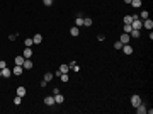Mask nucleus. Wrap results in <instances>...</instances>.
I'll use <instances>...</instances> for the list:
<instances>
[{"label":"nucleus","instance_id":"f257e3e1","mask_svg":"<svg viewBox=\"0 0 153 114\" xmlns=\"http://www.w3.org/2000/svg\"><path fill=\"white\" fill-rule=\"evenodd\" d=\"M131 27H133V29H141V27H143V20H141L140 17L133 19V22H131Z\"/></svg>","mask_w":153,"mask_h":114},{"label":"nucleus","instance_id":"f03ea898","mask_svg":"<svg viewBox=\"0 0 153 114\" xmlns=\"http://www.w3.org/2000/svg\"><path fill=\"white\" fill-rule=\"evenodd\" d=\"M140 104H141V97H140V95H136V94L131 95V106L136 107V106H140Z\"/></svg>","mask_w":153,"mask_h":114},{"label":"nucleus","instance_id":"7ed1b4c3","mask_svg":"<svg viewBox=\"0 0 153 114\" xmlns=\"http://www.w3.org/2000/svg\"><path fill=\"white\" fill-rule=\"evenodd\" d=\"M143 27L150 29V31H151V29H153V20L150 19V17H148V19H145V20H143Z\"/></svg>","mask_w":153,"mask_h":114},{"label":"nucleus","instance_id":"20e7f679","mask_svg":"<svg viewBox=\"0 0 153 114\" xmlns=\"http://www.w3.org/2000/svg\"><path fill=\"white\" fill-rule=\"evenodd\" d=\"M16 94L19 95V97H24V95L27 94V90H26V87H22V85H20V87H17V92H16Z\"/></svg>","mask_w":153,"mask_h":114},{"label":"nucleus","instance_id":"39448f33","mask_svg":"<svg viewBox=\"0 0 153 114\" xmlns=\"http://www.w3.org/2000/svg\"><path fill=\"white\" fill-rule=\"evenodd\" d=\"M129 41H131V37H129V34L123 33V34H121V43H123V44H129Z\"/></svg>","mask_w":153,"mask_h":114},{"label":"nucleus","instance_id":"423d86ee","mask_svg":"<svg viewBox=\"0 0 153 114\" xmlns=\"http://www.w3.org/2000/svg\"><path fill=\"white\" fill-rule=\"evenodd\" d=\"M10 75H12V70H9L7 66L2 68V77H4V78H10Z\"/></svg>","mask_w":153,"mask_h":114},{"label":"nucleus","instance_id":"0eeeda50","mask_svg":"<svg viewBox=\"0 0 153 114\" xmlns=\"http://www.w3.org/2000/svg\"><path fill=\"white\" fill-rule=\"evenodd\" d=\"M123 53H124V55H131V53H133V48H131V46H129V44H123Z\"/></svg>","mask_w":153,"mask_h":114},{"label":"nucleus","instance_id":"6e6552de","mask_svg":"<svg viewBox=\"0 0 153 114\" xmlns=\"http://www.w3.org/2000/svg\"><path fill=\"white\" fill-rule=\"evenodd\" d=\"M22 68H26V70H31V68H32V61L29 60V58H26V60H24V63H22Z\"/></svg>","mask_w":153,"mask_h":114},{"label":"nucleus","instance_id":"1a4fd4ad","mask_svg":"<svg viewBox=\"0 0 153 114\" xmlns=\"http://www.w3.org/2000/svg\"><path fill=\"white\" fill-rule=\"evenodd\" d=\"M44 104L46 106H53V104H55V95H48V97L44 99Z\"/></svg>","mask_w":153,"mask_h":114},{"label":"nucleus","instance_id":"9d476101","mask_svg":"<svg viewBox=\"0 0 153 114\" xmlns=\"http://www.w3.org/2000/svg\"><path fill=\"white\" fill-rule=\"evenodd\" d=\"M75 24H76V27H82V26H83V17H82V14H80V16H76Z\"/></svg>","mask_w":153,"mask_h":114},{"label":"nucleus","instance_id":"9b49d317","mask_svg":"<svg viewBox=\"0 0 153 114\" xmlns=\"http://www.w3.org/2000/svg\"><path fill=\"white\" fill-rule=\"evenodd\" d=\"M129 37H134V39H138V37H140V29H131Z\"/></svg>","mask_w":153,"mask_h":114},{"label":"nucleus","instance_id":"f8f14e48","mask_svg":"<svg viewBox=\"0 0 153 114\" xmlns=\"http://www.w3.org/2000/svg\"><path fill=\"white\" fill-rule=\"evenodd\" d=\"M32 55H34V53H32V49H31V48H26L24 53H22V56H24V58H31Z\"/></svg>","mask_w":153,"mask_h":114},{"label":"nucleus","instance_id":"ddd939ff","mask_svg":"<svg viewBox=\"0 0 153 114\" xmlns=\"http://www.w3.org/2000/svg\"><path fill=\"white\" fill-rule=\"evenodd\" d=\"M41 41H43V36H41V34H36V36L32 37V43H34V44H41Z\"/></svg>","mask_w":153,"mask_h":114},{"label":"nucleus","instance_id":"4468645a","mask_svg":"<svg viewBox=\"0 0 153 114\" xmlns=\"http://www.w3.org/2000/svg\"><path fill=\"white\" fill-rule=\"evenodd\" d=\"M22 70H24V68H22L20 65H16V66H14V75H22Z\"/></svg>","mask_w":153,"mask_h":114},{"label":"nucleus","instance_id":"2eb2a0df","mask_svg":"<svg viewBox=\"0 0 153 114\" xmlns=\"http://www.w3.org/2000/svg\"><path fill=\"white\" fill-rule=\"evenodd\" d=\"M63 101H65V97H63V95L55 94V102H56V104H63Z\"/></svg>","mask_w":153,"mask_h":114},{"label":"nucleus","instance_id":"dca6fc26","mask_svg":"<svg viewBox=\"0 0 153 114\" xmlns=\"http://www.w3.org/2000/svg\"><path fill=\"white\" fill-rule=\"evenodd\" d=\"M70 34H72L73 37H75V36H78V34H80V29H78V27L75 26V27H72V29H70Z\"/></svg>","mask_w":153,"mask_h":114},{"label":"nucleus","instance_id":"f3484780","mask_svg":"<svg viewBox=\"0 0 153 114\" xmlns=\"http://www.w3.org/2000/svg\"><path fill=\"white\" fill-rule=\"evenodd\" d=\"M24 60H26V58L22 56V55H19V56H16V65H20V66H22V63H24Z\"/></svg>","mask_w":153,"mask_h":114},{"label":"nucleus","instance_id":"a211bd4d","mask_svg":"<svg viewBox=\"0 0 153 114\" xmlns=\"http://www.w3.org/2000/svg\"><path fill=\"white\" fill-rule=\"evenodd\" d=\"M83 26L85 27H90V26H92V19H90V17H85L83 19Z\"/></svg>","mask_w":153,"mask_h":114},{"label":"nucleus","instance_id":"6ab92c4d","mask_svg":"<svg viewBox=\"0 0 153 114\" xmlns=\"http://www.w3.org/2000/svg\"><path fill=\"white\" fill-rule=\"evenodd\" d=\"M68 68H70L68 65H60V68H58V70H60V73H66V72H68Z\"/></svg>","mask_w":153,"mask_h":114},{"label":"nucleus","instance_id":"aec40b11","mask_svg":"<svg viewBox=\"0 0 153 114\" xmlns=\"http://www.w3.org/2000/svg\"><path fill=\"white\" fill-rule=\"evenodd\" d=\"M131 29H133V27H131V24H124V27H123V33L129 34V33H131Z\"/></svg>","mask_w":153,"mask_h":114},{"label":"nucleus","instance_id":"412c9836","mask_svg":"<svg viewBox=\"0 0 153 114\" xmlns=\"http://www.w3.org/2000/svg\"><path fill=\"white\" fill-rule=\"evenodd\" d=\"M138 17H140L141 20H145V19H148V17H150V14L146 12V10H143V12H141V14H140V16H138Z\"/></svg>","mask_w":153,"mask_h":114},{"label":"nucleus","instance_id":"4be33fe9","mask_svg":"<svg viewBox=\"0 0 153 114\" xmlns=\"http://www.w3.org/2000/svg\"><path fill=\"white\" fill-rule=\"evenodd\" d=\"M53 77H55V75H53V73H51V72H46V73H44V80H46V82H49V80H53Z\"/></svg>","mask_w":153,"mask_h":114},{"label":"nucleus","instance_id":"5701e85b","mask_svg":"<svg viewBox=\"0 0 153 114\" xmlns=\"http://www.w3.org/2000/svg\"><path fill=\"white\" fill-rule=\"evenodd\" d=\"M133 22V16H126L124 17V24H131Z\"/></svg>","mask_w":153,"mask_h":114},{"label":"nucleus","instance_id":"b1692460","mask_svg":"<svg viewBox=\"0 0 153 114\" xmlns=\"http://www.w3.org/2000/svg\"><path fill=\"white\" fill-rule=\"evenodd\" d=\"M131 5L133 7H141V0H131Z\"/></svg>","mask_w":153,"mask_h":114},{"label":"nucleus","instance_id":"393cba45","mask_svg":"<svg viewBox=\"0 0 153 114\" xmlns=\"http://www.w3.org/2000/svg\"><path fill=\"white\" fill-rule=\"evenodd\" d=\"M24 44H26V48H31V46L34 44V43H32V39H29V37H27V39L24 41Z\"/></svg>","mask_w":153,"mask_h":114},{"label":"nucleus","instance_id":"a878e982","mask_svg":"<svg viewBox=\"0 0 153 114\" xmlns=\"http://www.w3.org/2000/svg\"><path fill=\"white\" fill-rule=\"evenodd\" d=\"M123 48V43L121 41H116V43H114V49H121Z\"/></svg>","mask_w":153,"mask_h":114},{"label":"nucleus","instance_id":"bb28decb","mask_svg":"<svg viewBox=\"0 0 153 114\" xmlns=\"http://www.w3.org/2000/svg\"><path fill=\"white\" fill-rule=\"evenodd\" d=\"M20 101H22V97H19V95H16V97H14V104H16V106H19Z\"/></svg>","mask_w":153,"mask_h":114},{"label":"nucleus","instance_id":"cd10ccee","mask_svg":"<svg viewBox=\"0 0 153 114\" xmlns=\"http://www.w3.org/2000/svg\"><path fill=\"white\" fill-rule=\"evenodd\" d=\"M60 78H61V82H68V75H66V73H61Z\"/></svg>","mask_w":153,"mask_h":114},{"label":"nucleus","instance_id":"c85d7f7f","mask_svg":"<svg viewBox=\"0 0 153 114\" xmlns=\"http://www.w3.org/2000/svg\"><path fill=\"white\" fill-rule=\"evenodd\" d=\"M43 4H44V5H46V7H49V5H51V4H53V0H43Z\"/></svg>","mask_w":153,"mask_h":114},{"label":"nucleus","instance_id":"c756f323","mask_svg":"<svg viewBox=\"0 0 153 114\" xmlns=\"http://www.w3.org/2000/svg\"><path fill=\"white\" fill-rule=\"evenodd\" d=\"M5 66H7V63H5L4 60H0V70H2V68H5Z\"/></svg>","mask_w":153,"mask_h":114},{"label":"nucleus","instance_id":"7c9ffc66","mask_svg":"<svg viewBox=\"0 0 153 114\" xmlns=\"http://www.w3.org/2000/svg\"><path fill=\"white\" fill-rule=\"evenodd\" d=\"M124 2H126V4H131V0H124Z\"/></svg>","mask_w":153,"mask_h":114},{"label":"nucleus","instance_id":"2f4dec72","mask_svg":"<svg viewBox=\"0 0 153 114\" xmlns=\"http://www.w3.org/2000/svg\"><path fill=\"white\" fill-rule=\"evenodd\" d=\"M0 77H2V70H0Z\"/></svg>","mask_w":153,"mask_h":114}]
</instances>
